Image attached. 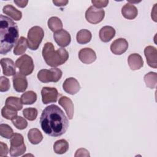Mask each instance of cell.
<instances>
[{
  "label": "cell",
  "instance_id": "cell-23",
  "mask_svg": "<svg viewBox=\"0 0 157 157\" xmlns=\"http://www.w3.org/2000/svg\"><path fill=\"white\" fill-rule=\"evenodd\" d=\"M91 37V33L88 29H83L77 32L76 40L79 44H86L90 42Z\"/></svg>",
  "mask_w": 157,
  "mask_h": 157
},
{
  "label": "cell",
  "instance_id": "cell-10",
  "mask_svg": "<svg viewBox=\"0 0 157 157\" xmlns=\"http://www.w3.org/2000/svg\"><path fill=\"white\" fill-rule=\"evenodd\" d=\"M128 48V42L124 38L115 39L110 45V50L113 54L121 55L124 53Z\"/></svg>",
  "mask_w": 157,
  "mask_h": 157
},
{
  "label": "cell",
  "instance_id": "cell-1",
  "mask_svg": "<svg viewBox=\"0 0 157 157\" xmlns=\"http://www.w3.org/2000/svg\"><path fill=\"white\" fill-rule=\"evenodd\" d=\"M40 123L43 131L52 137L62 136L69 126L68 120L64 112L55 104L50 105L43 110Z\"/></svg>",
  "mask_w": 157,
  "mask_h": 157
},
{
  "label": "cell",
  "instance_id": "cell-20",
  "mask_svg": "<svg viewBox=\"0 0 157 157\" xmlns=\"http://www.w3.org/2000/svg\"><path fill=\"white\" fill-rule=\"evenodd\" d=\"M2 12L12 18L15 21H19L22 18V13L11 4H7L4 6Z\"/></svg>",
  "mask_w": 157,
  "mask_h": 157
},
{
  "label": "cell",
  "instance_id": "cell-15",
  "mask_svg": "<svg viewBox=\"0 0 157 157\" xmlns=\"http://www.w3.org/2000/svg\"><path fill=\"white\" fill-rule=\"evenodd\" d=\"M0 63L4 75L6 76H12L14 75L17 73L15 64L10 58H2L0 61Z\"/></svg>",
  "mask_w": 157,
  "mask_h": 157
},
{
  "label": "cell",
  "instance_id": "cell-31",
  "mask_svg": "<svg viewBox=\"0 0 157 157\" xmlns=\"http://www.w3.org/2000/svg\"><path fill=\"white\" fill-rule=\"evenodd\" d=\"M13 134L12 128L7 124L1 123L0 124V135L6 139H10Z\"/></svg>",
  "mask_w": 157,
  "mask_h": 157
},
{
  "label": "cell",
  "instance_id": "cell-24",
  "mask_svg": "<svg viewBox=\"0 0 157 157\" xmlns=\"http://www.w3.org/2000/svg\"><path fill=\"white\" fill-rule=\"evenodd\" d=\"M69 149V143L65 139L56 140L53 144L54 152L58 155H62L67 152Z\"/></svg>",
  "mask_w": 157,
  "mask_h": 157
},
{
  "label": "cell",
  "instance_id": "cell-3",
  "mask_svg": "<svg viewBox=\"0 0 157 157\" xmlns=\"http://www.w3.org/2000/svg\"><path fill=\"white\" fill-rule=\"evenodd\" d=\"M42 54L46 64L52 67L63 64L69 58V53L66 49L59 48L55 50L52 42H46L44 44Z\"/></svg>",
  "mask_w": 157,
  "mask_h": 157
},
{
  "label": "cell",
  "instance_id": "cell-12",
  "mask_svg": "<svg viewBox=\"0 0 157 157\" xmlns=\"http://www.w3.org/2000/svg\"><path fill=\"white\" fill-rule=\"evenodd\" d=\"M53 38L58 45L61 47L68 46L71 41L70 34L67 31L63 29L54 33Z\"/></svg>",
  "mask_w": 157,
  "mask_h": 157
},
{
  "label": "cell",
  "instance_id": "cell-8",
  "mask_svg": "<svg viewBox=\"0 0 157 157\" xmlns=\"http://www.w3.org/2000/svg\"><path fill=\"white\" fill-rule=\"evenodd\" d=\"M59 93L56 88L53 87H43L41 90L42 101L44 104L53 103L57 101Z\"/></svg>",
  "mask_w": 157,
  "mask_h": 157
},
{
  "label": "cell",
  "instance_id": "cell-35",
  "mask_svg": "<svg viewBox=\"0 0 157 157\" xmlns=\"http://www.w3.org/2000/svg\"><path fill=\"white\" fill-rule=\"evenodd\" d=\"M10 87V82L8 78L1 76L0 77V91L6 92L7 91Z\"/></svg>",
  "mask_w": 157,
  "mask_h": 157
},
{
  "label": "cell",
  "instance_id": "cell-25",
  "mask_svg": "<svg viewBox=\"0 0 157 157\" xmlns=\"http://www.w3.org/2000/svg\"><path fill=\"white\" fill-rule=\"evenodd\" d=\"M146 86L150 89L156 88L157 84V74L155 72H150L145 74L144 77Z\"/></svg>",
  "mask_w": 157,
  "mask_h": 157
},
{
  "label": "cell",
  "instance_id": "cell-26",
  "mask_svg": "<svg viewBox=\"0 0 157 157\" xmlns=\"http://www.w3.org/2000/svg\"><path fill=\"white\" fill-rule=\"evenodd\" d=\"M20 99L23 104L31 105L36 101L37 94L33 91H28L21 96Z\"/></svg>",
  "mask_w": 157,
  "mask_h": 157
},
{
  "label": "cell",
  "instance_id": "cell-7",
  "mask_svg": "<svg viewBox=\"0 0 157 157\" xmlns=\"http://www.w3.org/2000/svg\"><path fill=\"white\" fill-rule=\"evenodd\" d=\"M105 12L102 9H98L93 6H90L85 12V18L91 24H98L102 21Z\"/></svg>",
  "mask_w": 157,
  "mask_h": 157
},
{
  "label": "cell",
  "instance_id": "cell-40",
  "mask_svg": "<svg viewBox=\"0 0 157 157\" xmlns=\"http://www.w3.org/2000/svg\"><path fill=\"white\" fill-rule=\"evenodd\" d=\"M52 2L56 6L58 7L65 6L68 3V1L67 0H53Z\"/></svg>",
  "mask_w": 157,
  "mask_h": 157
},
{
  "label": "cell",
  "instance_id": "cell-14",
  "mask_svg": "<svg viewBox=\"0 0 157 157\" xmlns=\"http://www.w3.org/2000/svg\"><path fill=\"white\" fill-rule=\"evenodd\" d=\"M144 55L148 65L153 68L157 67V50L151 45L146 47L144 49Z\"/></svg>",
  "mask_w": 157,
  "mask_h": 157
},
{
  "label": "cell",
  "instance_id": "cell-32",
  "mask_svg": "<svg viewBox=\"0 0 157 157\" xmlns=\"http://www.w3.org/2000/svg\"><path fill=\"white\" fill-rule=\"evenodd\" d=\"M23 115L26 119L29 121H34L37 117L38 112L37 110L34 107L26 108L23 110Z\"/></svg>",
  "mask_w": 157,
  "mask_h": 157
},
{
  "label": "cell",
  "instance_id": "cell-30",
  "mask_svg": "<svg viewBox=\"0 0 157 157\" xmlns=\"http://www.w3.org/2000/svg\"><path fill=\"white\" fill-rule=\"evenodd\" d=\"M10 147H19L24 145L23 136L19 133H13L10 139Z\"/></svg>",
  "mask_w": 157,
  "mask_h": 157
},
{
  "label": "cell",
  "instance_id": "cell-36",
  "mask_svg": "<svg viewBox=\"0 0 157 157\" xmlns=\"http://www.w3.org/2000/svg\"><path fill=\"white\" fill-rule=\"evenodd\" d=\"M91 3L94 5L95 7L98 9L100 8H103L105 7L108 4H109V1L107 0H93L91 1Z\"/></svg>",
  "mask_w": 157,
  "mask_h": 157
},
{
  "label": "cell",
  "instance_id": "cell-4",
  "mask_svg": "<svg viewBox=\"0 0 157 157\" xmlns=\"http://www.w3.org/2000/svg\"><path fill=\"white\" fill-rule=\"evenodd\" d=\"M44 36L43 29L38 26H35L29 29L28 32V45L31 50L38 49Z\"/></svg>",
  "mask_w": 157,
  "mask_h": 157
},
{
  "label": "cell",
  "instance_id": "cell-9",
  "mask_svg": "<svg viewBox=\"0 0 157 157\" xmlns=\"http://www.w3.org/2000/svg\"><path fill=\"white\" fill-rule=\"evenodd\" d=\"M14 90L19 93L24 92L28 88V80L25 75L17 72L12 78Z\"/></svg>",
  "mask_w": 157,
  "mask_h": 157
},
{
  "label": "cell",
  "instance_id": "cell-29",
  "mask_svg": "<svg viewBox=\"0 0 157 157\" xmlns=\"http://www.w3.org/2000/svg\"><path fill=\"white\" fill-rule=\"evenodd\" d=\"M17 110L7 105L3 107L1 110L2 116L9 120H12L17 117Z\"/></svg>",
  "mask_w": 157,
  "mask_h": 157
},
{
  "label": "cell",
  "instance_id": "cell-21",
  "mask_svg": "<svg viewBox=\"0 0 157 157\" xmlns=\"http://www.w3.org/2000/svg\"><path fill=\"white\" fill-rule=\"evenodd\" d=\"M28 45V40L25 37H20L17 44H15L13 49V53L15 55H20L24 54L27 49Z\"/></svg>",
  "mask_w": 157,
  "mask_h": 157
},
{
  "label": "cell",
  "instance_id": "cell-28",
  "mask_svg": "<svg viewBox=\"0 0 157 157\" xmlns=\"http://www.w3.org/2000/svg\"><path fill=\"white\" fill-rule=\"evenodd\" d=\"M6 105L10 107L17 111H19L23 108V104L21 99L18 97L9 96L6 100Z\"/></svg>",
  "mask_w": 157,
  "mask_h": 157
},
{
  "label": "cell",
  "instance_id": "cell-18",
  "mask_svg": "<svg viewBox=\"0 0 157 157\" xmlns=\"http://www.w3.org/2000/svg\"><path fill=\"white\" fill-rule=\"evenodd\" d=\"M115 29L110 26H105L101 28L99 32V36L103 42L110 41L115 36Z\"/></svg>",
  "mask_w": 157,
  "mask_h": 157
},
{
  "label": "cell",
  "instance_id": "cell-2",
  "mask_svg": "<svg viewBox=\"0 0 157 157\" xmlns=\"http://www.w3.org/2000/svg\"><path fill=\"white\" fill-rule=\"evenodd\" d=\"M19 33L17 24L9 17L0 15V53L9 52L18 40Z\"/></svg>",
  "mask_w": 157,
  "mask_h": 157
},
{
  "label": "cell",
  "instance_id": "cell-6",
  "mask_svg": "<svg viewBox=\"0 0 157 157\" xmlns=\"http://www.w3.org/2000/svg\"><path fill=\"white\" fill-rule=\"evenodd\" d=\"M15 66L18 68L19 72L25 76L30 75L34 68L32 58L26 54L22 55L16 60Z\"/></svg>",
  "mask_w": 157,
  "mask_h": 157
},
{
  "label": "cell",
  "instance_id": "cell-33",
  "mask_svg": "<svg viewBox=\"0 0 157 157\" xmlns=\"http://www.w3.org/2000/svg\"><path fill=\"white\" fill-rule=\"evenodd\" d=\"M13 126L19 130H23L26 128L28 126L27 121L20 116H17L12 120Z\"/></svg>",
  "mask_w": 157,
  "mask_h": 157
},
{
  "label": "cell",
  "instance_id": "cell-17",
  "mask_svg": "<svg viewBox=\"0 0 157 157\" xmlns=\"http://www.w3.org/2000/svg\"><path fill=\"white\" fill-rule=\"evenodd\" d=\"M128 63L132 71L139 70L144 66V60L138 53H132L128 58Z\"/></svg>",
  "mask_w": 157,
  "mask_h": 157
},
{
  "label": "cell",
  "instance_id": "cell-27",
  "mask_svg": "<svg viewBox=\"0 0 157 157\" xmlns=\"http://www.w3.org/2000/svg\"><path fill=\"white\" fill-rule=\"evenodd\" d=\"M47 25L49 29L54 33L58 31L63 28V23L61 19L57 17H50L48 20Z\"/></svg>",
  "mask_w": 157,
  "mask_h": 157
},
{
  "label": "cell",
  "instance_id": "cell-37",
  "mask_svg": "<svg viewBox=\"0 0 157 157\" xmlns=\"http://www.w3.org/2000/svg\"><path fill=\"white\" fill-rule=\"evenodd\" d=\"M9 153V148L6 144L0 142V156L4 157L7 156Z\"/></svg>",
  "mask_w": 157,
  "mask_h": 157
},
{
  "label": "cell",
  "instance_id": "cell-38",
  "mask_svg": "<svg viewBox=\"0 0 157 157\" xmlns=\"http://www.w3.org/2000/svg\"><path fill=\"white\" fill-rule=\"evenodd\" d=\"M90 153L89 151L86 150L85 148H80L77 150L75 151V153L74 155L75 157H78V156H90Z\"/></svg>",
  "mask_w": 157,
  "mask_h": 157
},
{
  "label": "cell",
  "instance_id": "cell-16",
  "mask_svg": "<svg viewBox=\"0 0 157 157\" xmlns=\"http://www.w3.org/2000/svg\"><path fill=\"white\" fill-rule=\"evenodd\" d=\"M58 104L64 108L69 120H72L74 113V106L72 100L67 96H61L58 101Z\"/></svg>",
  "mask_w": 157,
  "mask_h": 157
},
{
  "label": "cell",
  "instance_id": "cell-39",
  "mask_svg": "<svg viewBox=\"0 0 157 157\" xmlns=\"http://www.w3.org/2000/svg\"><path fill=\"white\" fill-rule=\"evenodd\" d=\"M14 3L20 8H24L26 6L28 3V1L27 0H14Z\"/></svg>",
  "mask_w": 157,
  "mask_h": 157
},
{
  "label": "cell",
  "instance_id": "cell-5",
  "mask_svg": "<svg viewBox=\"0 0 157 157\" xmlns=\"http://www.w3.org/2000/svg\"><path fill=\"white\" fill-rule=\"evenodd\" d=\"M63 75L61 70L57 67H52L50 69H41L37 73V78L42 83L57 82L60 80Z\"/></svg>",
  "mask_w": 157,
  "mask_h": 157
},
{
  "label": "cell",
  "instance_id": "cell-19",
  "mask_svg": "<svg viewBox=\"0 0 157 157\" xmlns=\"http://www.w3.org/2000/svg\"><path fill=\"white\" fill-rule=\"evenodd\" d=\"M121 14L128 20H133L137 16L138 10L134 5L128 2L121 8Z\"/></svg>",
  "mask_w": 157,
  "mask_h": 157
},
{
  "label": "cell",
  "instance_id": "cell-34",
  "mask_svg": "<svg viewBox=\"0 0 157 157\" xmlns=\"http://www.w3.org/2000/svg\"><path fill=\"white\" fill-rule=\"evenodd\" d=\"M26 145L24 144L19 147H10L9 153L11 156L17 157L22 155L26 151Z\"/></svg>",
  "mask_w": 157,
  "mask_h": 157
},
{
  "label": "cell",
  "instance_id": "cell-13",
  "mask_svg": "<svg viewBox=\"0 0 157 157\" xmlns=\"http://www.w3.org/2000/svg\"><path fill=\"white\" fill-rule=\"evenodd\" d=\"M96 58L95 52L90 48H82L78 52V58L84 64H91L96 61Z\"/></svg>",
  "mask_w": 157,
  "mask_h": 157
},
{
  "label": "cell",
  "instance_id": "cell-11",
  "mask_svg": "<svg viewBox=\"0 0 157 157\" xmlns=\"http://www.w3.org/2000/svg\"><path fill=\"white\" fill-rule=\"evenodd\" d=\"M63 88L66 93L74 95L79 91L80 90V85L76 78L74 77H69L63 82Z\"/></svg>",
  "mask_w": 157,
  "mask_h": 157
},
{
  "label": "cell",
  "instance_id": "cell-22",
  "mask_svg": "<svg viewBox=\"0 0 157 157\" xmlns=\"http://www.w3.org/2000/svg\"><path fill=\"white\" fill-rule=\"evenodd\" d=\"M28 139L32 144L37 145L42 140L43 136L38 129L32 128L28 131Z\"/></svg>",
  "mask_w": 157,
  "mask_h": 157
}]
</instances>
